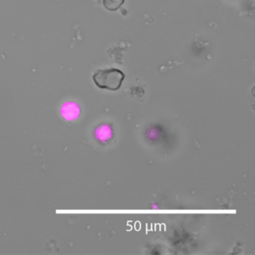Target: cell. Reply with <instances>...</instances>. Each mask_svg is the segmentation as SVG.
Segmentation results:
<instances>
[{
  "label": "cell",
  "mask_w": 255,
  "mask_h": 255,
  "mask_svg": "<svg viewBox=\"0 0 255 255\" xmlns=\"http://www.w3.org/2000/svg\"><path fill=\"white\" fill-rule=\"evenodd\" d=\"M125 74L116 68L98 70L93 75V80L98 88L117 91L122 86Z\"/></svg>",
  "instance_id": "obj_1"
},
{
  "label": "cell",
  "mask_w": 255,
  "mask_h": 255,
  "mask_svg": "<svg viewBox=\"0 0 255 255\" xmlns=\"http://www.w3.org/2000/svg\"><path fill=\"white\" fill-rule=\"evenodd\" d=\"M125 0H103V5L109 11H114L119 9Z\"/></svg>",
  "instance_id": "obj_2"
},
{
  "label": "cell",
  "mask_w": 255,
  "mask_h": 255,
  "mask_svg": "<svg viewBox=\"0 0 255 255\" xmlns=\"http://www.w3.org/2000/svg\"><path fill=\"white\" fill-rule=\"evenodd\" d=\"M112 132L109 126H102L97 130V136L102 141H106L112 137Z\"/></svg>",
  "instance_id": "obj_3"
}]
</instances>
